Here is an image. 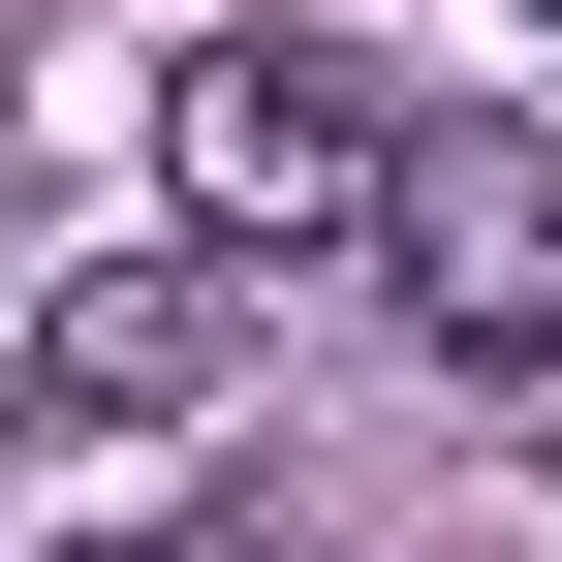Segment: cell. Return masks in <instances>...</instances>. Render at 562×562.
<instances>
[{
    "label": "cell",
    "instance_id": "6da1fadb",
    "mask_svg": "<svg viewBox=\"0 0 562 562\" xmlns=\"http://www.w3.org/2000/svg\"><path fill=\"white\" fill-rule=\"evenodd\" d=\"M406 157H438V125H406L344 32H188V94H157L188 250H375V220H406Z\"/></svg>",
    "mask_w": 562,
    "mask_h": 562
},
{
    "label": "cell",
    "instance_id": "7a4b0ae2",
    "mask_svg": "<svg viewBox=\"0 0 562 562\" xmlns=\"http://www.w3.org/2000/svg\"><path fill=\"white\" fill-rule=\"evenodd\" d=\"M375 313L438 344L469 406H562V157H531V125H438V157H406V220H375Z\"/></svg>",
    "mask_w": 562,
    "mask_h": 562
},
{
    "label": "cell",
    "instance_id": "3957f363",
    "mask_svg": "<svg viewBox=\"0 0 562 562\" xmlns=\"http://www.w3.org/2000/svg\"><path fill=\"white\" fill-rule=\"evenodd\" d=\"M250 375V250H94L32 313V438H157V406H220Z\"/></svg>",
    "mask_w": 562,
    "mask_h": 562
},
{
    "label": "cell",
    "instance_id": "277c9868",
    "mask_svg": "<svg viewBox=\"0 0 562 562\" xmlns=\"http://www.w3.org/2000/svg\"><path fill=\"white\" fill-rule=\"evenodd\" d=\"M94 562H250V501H188V531H94Z\"/></svg>",
    "mask_w": 562,
    "mask_h": 562
},
{
    "label": "cell",
    "instance_id": "5b68a950",
    "mask_svg": "<svg viewBox=\"0 0 562 562\" xmlns=\"http://www.w3.org/2000/svg\"><path fill=\"white\" fill-rule=\"evenodd\" d=\"M531 32H562V0H531Z\"/></svg>",
    "mask_w": 562,
    "mask_h": 562
}]
</instances>
